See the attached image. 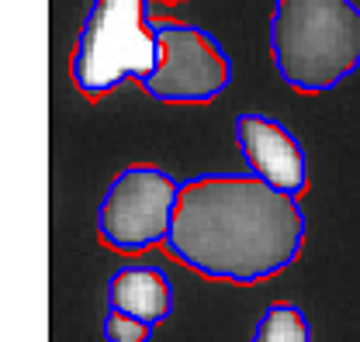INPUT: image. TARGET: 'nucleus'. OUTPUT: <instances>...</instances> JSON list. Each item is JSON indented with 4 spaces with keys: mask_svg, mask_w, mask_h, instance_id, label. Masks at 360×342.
<instances>
[{
    "mask_svg": "<svg viewBox=\"0 0 360 342\" xmlns=\"http://www.w3.org/2000/svg\"><path fill=\"white\" fill-rule=\"evenodd\" d=\"M309 235V218L295 194L253 173H198L180 180L167 256L191 273L253 287L295 266Z\"/></svg>",
    "mask_w": 360,
    "mask_h": 342,
    "instance_id": "f257e3e1",
    "label": "nucleus"
},
{
    "mask_svg": "<svg viewBox=\"0 0 360 342\" xmlns=\"http://www.w3.org/2000/svg\"><path fill=\"white\" fill-rule=\"evenodd\" d=\"M270 63L298 93H329L360 70V7L354 0H274Z\"/></svg>",
    "mask_w": 360,
    "mask_h": 342,
    "instance_id": "f03ea898",
    "label": "nucleus"
},
{
    "mask_svg": "<svg viewBox=\"0 0 360 342\" xmlns=\"http://www.w3.org/2000/svg\"><path fill=\"white\" fill-rule=\"evenodd\" d=\"M160 63V35L146 0H90L73 45L70 73L77 90L101 100L122 84H139Z\"/></svg>",
    "mask_w": 360,
    "mask_h": 342,
    "instance_id": "7ed1b4c3",
    "label": "nucleus"
},
{
    "mask_svg": "<svg viewBox=\"0 0 360 342\" xmlns=\"http://www.w3.org/2000/svg\"><path fill=\"white\" fill-rule=\"evenodd\" d=\"M180 180L163 166L132 163L111 176L97 204V235L108 249L122 256H139L167 242Z\"/></svg>",
    "mask_w": 360,
    "mask_h": 342,
    "instance_id": "20e7f679",
    "label": "nucleus"
},
{
    "mask_svg": "<svg viewBox=\"0 0 360 342\" xmlns=\"http://www.w3.org/2000/svg\"><path fill=\"white\" fill-rule=\"evenodd\" d=\"M160 35V63L139 86L160 104H212L232 84V59L222 42L187 21H153Z\"/></svg>",
    "mask_w": 360,
    "mask_h": 342,
    "instance_id": "39448f33",
    "label": "nucleus"
},
{
    "mask_svg": "<svg viewBox=\"0 0 360 342\" xmlns=\"http://www.w3.org/2000/svg\"><path fill=\"white\" fill-rule=\"evenodd\" d=\"M236 145L253 176L267 180L270 187H277L284 194H295V197L305 194L309 156H305V145L298 142V135L284 121L257 114V111H243L236 118Z\"/></svg>",
    "mask_w": 360,
    "mask_h": 342,
    "instance_id": "423d86ee",
    "label": "nucleus"
},
{
    "mask_svg": "<svg viewBox=\"0 0 360 342\" xmlns=\"http://www.w3.org/2000/svg\"><path fill=\"white\" fill-rule=\"evenodd\" d=\"M174 284L156 263H122L108 277V308L149 322L153 329L174 315Z\"/></svg>",
    "mask_w": 360,
    "mask_h": 342,
    "instance_id": "0eeeda50",
    "label": "nucleus"
},
{
    "mask_svg": "<svg viewBox=\"0 0 360 342\" xmlns=\"http://www.w3.org/2000/svg\"><path fill=\"white\" fill-rule=\"evenodd\" d=\"M250 342H312L309 315L291 301H270L253 325Z\"/></svg>",
    "mask_w": 360,
    "mask_h": 342,
    "instance_id": "6e6552de",
    "label": "nucleus"
},
{
    "mask_svg": "<svg viewBox=\"0 0 360 342\" xmlns=\"http://www.w3.org/2000/svg\"><path fill=\"white\" fill-rule=\"evenodd\" d=\"M101 336L104 342H153V325L118 308H108L101 322Z\"/></svg>",
    "mask_w": 360,
    "mask_h": 342,
    "instance_id": "1a4fd4ad",
    "label": "nucleus"
},
{
    "mask_svg": "<svg viewBox=\"0 0 360 342\" xmlns=\"http://www.w3.org/2000/svg\"><path fill=\"white\" fill-rule=\"evenodd\" d=\"M163 4H177V0H163Z\"/></svg>",
    "mask_w": 360,
    "mask_h": 342,
    "instance_id": "9d476101",
    "label": "nucleus"
}]
</instances>
